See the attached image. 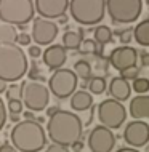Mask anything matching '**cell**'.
<instances>
[{"label": "cell", "mask_w": 149, "mask_h": 152, "mask_svg": "<svg viewBox=\"0 0 149 152\" xmlns=\"http://www.w3.org/2000/svg\"><path fill=\"white\" fill-rule=\"evenodd\" d=\"M45 133L48 134L53 144L68 147L80 141L82 133H84V123L77 114L59 109L51 117H48Z\"/></svg>", "instance_id": "cell-1"}, {"label": "cell", "mask_w": 149, "mask_h": 152, "mask_svg": "<svg viewBox=\"0 0 149 152\" xmlns=\"http://www.w3.org/2000/svg\"><path fill=\"white\" fill-rule=\"evenodd\" d=\"M10 139L19 152H39L47 146V133L37 120L18 122L10 131Z\"/></svg>", "instance_id": "cell-2"}, {"label": "cell", "mask_w": 149, "mask_h": 152, "mask_svg": "<svg viewBox=\"0 0 149 152\" xmlns=\"http://www.w3.org/2000/svg\"><path fill=\"white\" fill-rule=\"evenodd\" d=\"M27 58L16 43L0 45V80L18 82L27 74Z\"/></svg>", "instance_id": "cell-3"}, {"label": "cell", "mask_w": 149, "mask_h": 152, "mask_svg": "<svg viewBox=\"0 0 149 152\" xmlns=\"http://www.w3.org/2000/svg\"><path fill=\"white\" fill-rule=\"evenodd\" d=\"M69 13L82 26H95L106 15V0H69Z\"/></svg>", "instance_id": "cell-4"}, {"label": "cell", "mask_w": 149, "mask_h": 152, "mask_svg": "<svg viewBox=\"0 0 149 152\" xmlns=\"http://www.w3.org/2000/svg\"><path fill=\"white\" fill-rule=\"evenodd\" d=\"M32 0H0V19L13 26H26L34 19Z\"/></svg>", "instance_id": "cell-5"}, {"label": "cell", "mask_w": 149, "mask_h": 152, "mask_svg": "<svg viewBox=\"0 0 149 152\" xmlns=\"http://www.w3.org/2000/svg\"><path fill=\"white\" fill-rule=\"evenodd\" d=\"M106 11L114 24H131L141 16L143 0H106Z\"/></svg>", "instance_id": "cell-6"}, {"label": "cell", "mask_w": 149, "mask_h": 152, "mask_svg": "<svg viewBox=\"0 0 149 152\" xmlns=\"http://www.w3.org/2000/svg\"><path fill=\"white\" fill-rule=\"evenodd\" d=\"M19 98L23 106H26L31 112H40L48 107L50 102V91L40 82H24L19 85Z\"/></svg>", "instance_id": "cell-7"}, {"label": "cell", "mask_w": 149, "mask_h": 152, "mask_svg": "<svg viewBox=\"0 0 149 152\" xmlns=\"http://www.w3.org/2000/svg\"><path fill=\"white\" fill-rule=\"evenodd\" d=\"M48 91L58 99L71 98L77 91V75L71 69L61 67L48 79Z\"/></svg>", "instance_id": "cell-8"}, {"label": "cell", "mask_w": 149, "mask_h": 152, "mask_svg": "<svg viewBox=\"0 0 149 152\" xmlns=\"http://www.w3.org/2000/svg\"><path fill=\"white\" fill-rule=\"evenodd\" d=\"M96 115H98V120L101 122L103 126H106V128H109L112 131V130L120 128L123 123H125L127 109L123 107L122 102L109 98V99H104L98 104Z\"/></svg>", "instance_id": "cell-9"}, {"label": "cell", "mask_w": 149, "mask_h": 152, "mask_svg": "<svg viewBox=\"0 0 149 152\" xmlns=\"http://www.w3.org/2000/svg\"><path fill=\"white\" fill-rule=\"evenodd\" d=\"M87 144L92 152H111L115 146V134L106 126L98 125L90 131Z\"/></svg>", "instance_id": "cell-10"}, {"label": "cell", "mask_w": 149, "mask_h": 152, "mask_svg": "<svg viewBox=\"0 0 149 152\" xmlns=\"http://www.w3.org/2000/svg\"><path fill=\"white\" fill-rule=\"evenodd\" d=\"M123 141L130 147H143L149 142V125L143 120H131L123 128Z\"/></svg>", "instance_id": "cell-11"}, {"label": "cell", "mask_w": 149, "mask_h": 152, "mask_svg": "<svg viewBox=\"0 0 149 152\" xmlns=\"http://www.w3.org/2000/svg\"><path fill=\"white\" fill-rule=\"evenodd\" d=\"M58 26L50 19L43 18H34L32 19V40L39 45H50L51 42H55V39L58 37Z\"/></svg>", "instance_id": "cell-12"}, {"label": "cell", "mask_w": 149, "mask_h": 152, "mask_svg": "<svg viewBox=\"0 0 149 152\" xmlns=\"http://www.w3.org/2000/svg\"><path fill=\"white\" fill-rule=\"evenodd\" d=\"M107 59H109V64L112 66L115 71L122 72L128 67H135L136 66V63H138V51L133 47L123 45V47L114 48Z\"/></svg>", "instance_id": "cell-13"}, {"label": "cell", "mask_w": 149, "mask_h": 152, "mask_svg": "<svg viewBox=\"0 0 149 152\" xmlns=\"http://www.w3.org/2000/svg\"><path fill=\"white\" fill-rule=\"evenodd\" d=\"M34 10L43 19L63 18L69 10V0H34Z\"/></svg>", "instance_id": "cell-14"}, {"label": "cell", "mask_w": 149, "mask_h": 152, "mask_svg": "<svg viewBox=\"0 0 149 152\" xmlns=\"http://www.w3.org/2000/svg\"><path fill=\"white\" fill-rule=\"evenodd\" d=\"M43 56V63L48 69L51 71H58L64 66V63L68 61V53H66L63 45H50V47L42 53Z\"/></svg>", "instance_id": "cell-15"}, {"label": "cell", "mask_w": 149, "mask_h": 152, "mask_svg": "<svg viewBox=\"0 0 149 152\" xmlns=\"http://www.w3.org/2000/svg\"><path fill=\"white\" fill-rule=\"evenodd\" d=\"M107 91H109L111 99L123 102V101H128V98L131 96V85L122 77H114V79H111Z\"/></svg>", "instance_id": "cell-16"}, {"label": "cell", "mask_w": 149, "mask_h": 152, "mask_svg": "<svg viewBox=\"0 0 149 152\" xmlns=\"http://www.w3.org/2000/svg\"><path fill=\"white\" fill-rule=\"evenodd\" d=\"M128 114L133 120H146L149 118V94H138L130 99Z\"/></svg>", "instance_id": "cell-17"}, {"label": "cell", "mask_w": 149, "mask_h": 152, "mask_svg": "<svg viewBox=\"0 0 149 152\" xmlns=\"http://www.w3.org/2000/svg\"><path fill=\"white\" fill-rule=\"evenodd\" d=\"M93 106V96L85 90H79L71 96V107L77 112L87 110Z\"/></svg>", "instance_id": "cell-18"}, {"label": "cell", "mask_w": 149, "mask_h": 152, "mask_svg": "<svg viewBox=\"0 0 149 152\" xmlns=\"http://www.w3.org/2000/svg\"><path fill=\"white\" fill-rule=\"evenodd\" d=\"M16 39H18V29H16V26L0 19V45L16 43Z\"/></svg>", "instance_id": "cell-19"}, {"label": "cell", "mask_w": 149, "mask_h": 152, "mask_svg": "<svg viewBox=\"0 0 149 152\" xmlns=\"http://www.w3.org/2000/svg\"><path fill=\"white\" fill-rule=\"evenodd\" d=\"M84 42V31H68L63 35V42L61 45L64 47V50H79L80 43Z\"/></svg>", "instance_id": "cell-20"}, {"label": "cell", "mask_w": 149, "mask_h": 152, "mask_svg": "<svg viewBox=\"0 0 149 152\" xmlns=\"http://www.w3.org/2000/svg\"><path fill=\"white\" fill-rule=\"evenodd\" d=\"M135 42L141 47H149V18L139 21L133 29Z\"/></svg>", "instance_id": "cell-21"}, {"label": "cell", "mask_w": 149, "mask_h": 152, "mask_svg": "<svg viewBox=\"0 0 149 152\" xmlns=\"http://www.w3.org/2000/svg\"><path fill=\"white\" fill-rule=\"evenodd\" d=\"M93 35H95L93 40L99 45V47H103V45L112 42V31H111V27L104 26V24H99V26L95 27Z\"/></svg>", "instance_id": "cell-22"}, {"label": "cell", "mask_w": 149, "mask_h": 152, "mask_svg": "<svg viewBox=\"0 0 149 152\" xmlns=\"http://www.w3.org/2000/svg\"><path fill=\"white\" fill-rule=\"evenodd\" d=\"M74 72H76L77 79H82L84 82H88L92 79V66H90L88 61L85 59H79L74 63Z\"/></svg>", "instance_id": "cell-23"}, {"label": "cell", "mask_w": 149, "mask_h": 152, "mask_svg": "<svg viewBox=\"0 0 149 152\" xmlns=\"http://www.w3.org/2000/svg\"><path fill=\"white\" fill-rule=\"evenodd\" d=\"M88 88H90V94H103L107 88V83L103 77H92L88 82Z\"/></svg>", "instance_id": "cell-24"}, {"label": "cell", "mask_w": 149, "mask_h": 152, "mask_svg": "<svg viewBox=\"0 0 149 152\" xmlns=\"http://www.w3.org/2000/svg\"><path fill=\"white\" fill-rule=\"evenodd\" d=\"M98 48H99V45L95 42L93 39H84V42L79 47V51H80L82 55H96L99 51Z\"/></svg>", "instance_id": "cell-25"}, {"label": "cell", "mask_w": 149, "mask_h": 152, "mask_svg": "<svg viewBox=\"0 0 149 152\" xmlns=\"http://www.w3.org/2000/svg\"><path fill=\"white\" fill-rule=\"evenodd\" d=\"M131 90H135L138 94H146L149 91V80L146 77H138L131 83Z\"/></svg>", "instance_id": "cell-26"}, {"label": "cell", "mask_w": 149, "mask_h": 152, "mask_svg": "<svg viewBox=\"0 0 149 152\" xmlns=\"http://www.w3.org/2000/svg\"><path fill=\"white\" fill-rule=\"evenodd\" d=\"M115 34L119 35L122 45H130L131 39H133V29H123V31H115Z\"/></svg>", "instance_id": "cell-27"}, {"label": "cell", "mask_w": 149, "mask_h": 152, "mask_svg": "<svg viewBox=\"0 0 149 152\" xmlns=\"http://www.w3.org/2000/svg\"><path fill=\"white\" fill-rule=\"evenodd\" d=\"M138 75H139V69L136 67V66H135V67H128V69H125V71L120 72V77H122V79H125L127 82L138 79Z\"/></svg>", "instance_id": "cell-28"}, {"label": "cell", "mask_w": 149, "mask_h": 152, "mask_svg": "<svg viewBox=\"0 0 149 152\" xmlns=\"http://www.w3.org/2000/svg\"><path fill=\"white\" fill-rule=\"evenodd\" d=\"M8 110H10V114H21L23 112V102L19 98H16V99H8Z\"/></svg>", "instance_id": "cell-29"}, {"label": "cell", "mask_w": 149, "mask_h": 152, "mask_svg": "<svg viewBox=\"0 0 149 152\" xmlns=\"http://www.w3.org/2000/svg\"><path fill=\"white\" fill-rule=\"evenodd\" d=\"M32 37L27 32H18V39H16V45H29L31 47Z\"/></svg>", "instance_id": "cell-30"}, {"label": "cell", "mask_w": 149, "mask_h": 152, "mask_svg": "<svg viewBox=\"0 0 149 152\" xmlns=\"http://www.w3.org/2000/svg\"><path fill=\"white\" fill-rule=\"evenodd\" d=\"M7 123V107H5V102L0 98V130L5 126Z\"/></svg>", "instance_id": "cell-31"}, {"label": "cell", "mask_w": 149, "mask_h": 152, "mask_svg": "<svg viewBox=\"0 0 149 152\" xmlns=\"http://www.w3.org/2000/svg\"><path fill=\"white\" fill-rule=\"evenodd\" d=\"M27 55L31 56V58H39V56H42V50H40L39 45H31V47L27 48Z\"/></svg>", "instance_id": "cell-32"}, {"label": "cell", "mask_w": 149, "mask_h": 152, "mask_svg": "<svg viewBox=\"0 0 149 152\" xmlns=\"http://www.w3.org/2000/svg\"><path fill=\"white\" fill-rule=\"evenodd\" d=\"M16 96H19V87L13 85L11 88H7V98L8 99H16Z\"/></svg>", "instance_id": "cell-33"}, {"label": "cell", "mask_w": 149, "mask_h": 152, "mask_svg": "<svg viewBox=\"0 0 149 152\" xmlns=\"http://www.w3.org/2000/svg\"><path fill=\"white\" fill-rule=\"evenodd\" d=\"M45 152H69L68 147L64 146H58V144H50L47 149H45Z\"/></svg>", "instance_id": "cell-34"}, {"label": "cell", "mask_w": 149, "mask_h": 152, "mask_svg": "<svg viewBox=\"0 0 149 152\" xmlns=\"http://www.w3.org/2000/svg\"><path fill=\"white\" fill-rule=\"evenodd\" d=\"M0 152H16V149L10 144V142H5V144L0 146Z\"/></svg>", "instance_id": "cell-35"}, {"label": "cell", "mask_w": 149, "mask_h": 152, "mask_svg": "<svg viewBox=\"0 0 149 152\" xmlns=\"http://www.w3.org/2000/svg\"><path fill=\"white\" fill-rule=\"evenodd\" d=\"M139 58H141V66H144V67H149V53L143 51Z\"/></svg>", "instance_id": "cell-36"}, {"label": "cell", "mask_w": 149, "mask_h": 152, "mask_svg": "<svg viewBox=\"0 0 149 152\" xmlns=\"http://www.w3.org/2000/svg\"><path fill=\"white\" fill-rule=\"evenodd\" d=\"M115 152H139V151L133 149V147H120V149H117Z\"/></svg>", "instance_id": "cell-37"}, {"label": "cell", "mask_w": 149, "mask_h": 152, "mask_svg": "<svg viewBox=\"0 0 149 152\" xmlns=\"http://www.w3.org/2000/svg\"><path fill=\"white\" fill-rule=\"evenodd\" d=\"M56 110H59V107H56V106H51V107H48V109H47V115H48V117H51L53 114L56 112Z\"/></svg>", "instance_id": "cell-38"}, {"label": "cell", "mask_w": 149, "mask_h": 152, "mask_svg": "<svg viewBox=\"0 0 149 152\" xmlns=\"http://www.w3.org/2000/svg\"><path fill=\"white\" fill-rule=\"evenodd\" d=\"M5 91H7V82L0 80V94H2V93H5Z\"/></svg>", "instance_id": "cell-39"}, {"label": "cell", "mask_w": 149, "mask_h": 152, "mask_svg": "<svg viewBox=\"0 0 149 152\" xmlns=\"http://www.w3.org/2000/svg\"><path fill=\"white\" fill-rule=\"evenodd\" d=\"M72 147L76 149V152H80V149H82V141H77V142H74V144H72Z\"/></svg>", "instance_id": "cell-40"}, {"label": "cell", "mask_w": 149, "mask_h": 152, "mask_svg": "<svg viewBox=\"0 0 149 152\" xmlns=\"http://www.w3.org/2000/svg\"><path fill=\"white\" fill-rule=\"evenodd\" d=\"M10 120L18 123V122H19V115H18V114H10Z\"/></svg>", "instance_id": "cell-41"}, {"label": "cell", "mask_w": 149, "mask_h": 152, "mask_svg": "<svg viewBox=\"0 0 149 152\" xmlns=\"http://www.w3.org/2000/svg\"><path fill=\"white\" fill-rule=\"evenodd\" d=\"M59 23H61V24L68 23V16H63V18H59Z\"/></svg>", "instance_id": "cell-42"}, {"label": "cell", "mask_w": 149, "mask_h": 152, "mask_svg": "<svg viewBox=\"0 0 149 152\" xmlns=\"http://www.w3.org/2000/svg\"><path fill=\"white\" fill-rule=\"evenodd\" d=\"M148 2H149V0H148Z\"/></svg>", "instance_id": "cell-43"}]
</instances>
